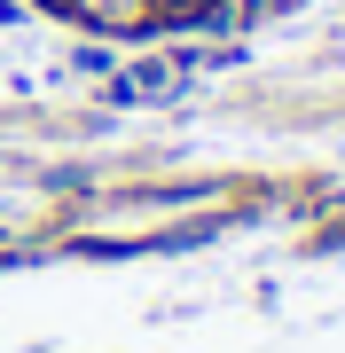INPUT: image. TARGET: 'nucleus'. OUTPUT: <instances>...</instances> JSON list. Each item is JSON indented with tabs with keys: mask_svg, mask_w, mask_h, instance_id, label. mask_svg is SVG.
Segmentation results:
<instances>
[{
	"mask_svg": "<svg viewBox=\"0 0 345 353\" xmlns=\"http://www.w3.org/2000/svg\"><path fill=\"white\" fill-rule=\"evenodd\" d=\"M39 8L94 24V32H165V24H189V16L220 8V0H39Z\"/></svg>",
	"mask_w": 345,
	"mask_h": 353,
	"instance_id": "1",
	"label": "nucleus"
}]
</instances>
